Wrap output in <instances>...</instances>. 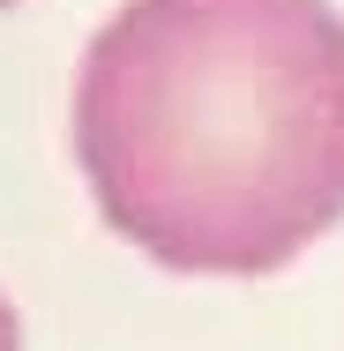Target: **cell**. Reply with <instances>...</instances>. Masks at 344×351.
<instances>
[{
    "instance_id": "6da1fadb",
    "label": "cell",
    "mask_w": 344,
    "mask_h": 351,
    "mask_svg": "<svg viewBox=\"0 0 344 351\" xmlns=\"http://www.w3.org/2000/svg\"><path fill=\"white\" fill-rule=\"evenodd\" d=\"M105 224L180 277H270L344 217L330 0H120L75 75Z\"/></svg>"
},
{
    "instance_id": "7a4b0ae2",
    "label": "cell",
    "mask_w": 344,
    "mask_h": 351,
    "mask_svg": "<svg viewBox=\"0 0 344 351\" xmlns=\"http://www.w3.org/2000/svg\"><path fill=\"white\" fill-rule=\"evenodd\" d=\"M0 351H23V329H15V306L0 299Z\"/></svg>"
},
{
    "instance_id": "3957f363",
    "label": "cell",
    "mask_w": 344,
    "mask_h": 351,
    "mask_svg": "<svg viewBox=\"0 0 344 351\" xmlns=\"http://www.w3.org/2000/svg\"><path fill=\"white\" fill-rule=\"evenodd\" d=\"M0 8H8V0H0Z\"/></svg>"
}]
</instances>
